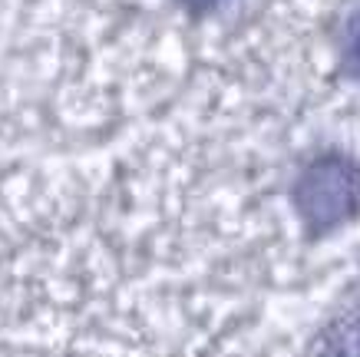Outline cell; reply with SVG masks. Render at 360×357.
I'll return each instance as SVG.
<instances>
[{"instance_id": "1", "label": "cell", "mask_w": 360, "mask_h": 357, "mask_svg": "<svg viewBox=\"0 0 360 357\" xmlns=\"http://www.w3.org/2000/svg\"><path fill=\"white\" fill-rule=\"evenodd\" d=\"M347 60L360 70V11H354L347 23Z\"/></svg>"}, {"instance_id": "2", "label": "cell", "mask_w": 360, "mask_h": 357, "mask_svg": "<svg viewBox=\"0 0 360 357\" xmlns=\"http://www.w3.org/2000/svg\"><path fill=\"white\" fill-rule=\"evenodd\" d=\"M192 4H202V7H208V4H215V0H192Z\"/></svg>"}]
</instances>
